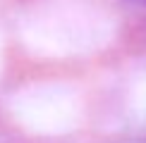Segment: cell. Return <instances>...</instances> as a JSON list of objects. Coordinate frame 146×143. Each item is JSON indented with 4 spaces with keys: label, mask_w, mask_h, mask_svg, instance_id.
Returning <instances> with one entry per match:
<instances>
[{
    "label": "cell",
    "mask_w": 146,
    "mask_h": 143,
    "mask_svg": "<svg viewBox=\"0 0 146 143\" xmlns=\"http://www.w3.org/2000/svg\"><path fill=\"white\" fill-rule=\"evenodd\" d=\"M22 38L38 55L62 57L89 52L106 43L108 22L98 12L74 0H46L24 14Z\"/></svg>",
    "instance_id": "1"
},
{
    "label": "cell",
    "mask_w": 146,
    "mask_h": 143,
    "mask_svg": "<svg viewBox=\"0 0 146 143\" xmlns=\"http://www.w3.org/2000/svg\"><path fill=\"white\" fill-rule=\"evenodd\" d=\"M10 112L27 131L53 136L77 127L82 103L65 83H31L10 98Z\"/></svg>",
    "instance_id": "2"
},
{
    "label": "cell",
    "mask_w": 146,
    "mask_h": 143,
    "mask_svg": "<svg viewBox=\"0 0 146 143\" xmlns=\"http://www.w3.org/2000/svg\"><path fill=\"white\" fill-rule=\"evenodd\" d=\"M0 69H3V48H0Z\"/></svg>",
    "instance_id": "3"
}]
</instances>
